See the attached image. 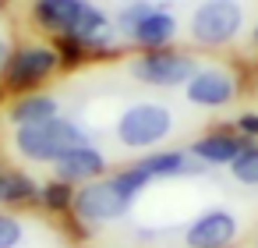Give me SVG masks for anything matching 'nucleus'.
Returning a JSON list of instances; mask_svg holds the SVG:
<instances>
[{
  "label": "nucleus",
  "mask_w": 258,
  "mask_h": 248,
  "mask_svg": "<svg viewBox=\"0 0 258 248\" xmlns=\"http://www.w3.org/2000/svg\"><path fill=\"white\" fill-rule=\"evenodd\" d=\"M32 22L39 29L53 32L57 39H75L85 54L110 50L117 39L110 15L92 0H36Z\"/></svg>",
  "instance_id": "nucleus-1"
},
{
  "label": "nucleus",
  "mask_w": 258,
  "mask_h": 248,
  "mask_svg": "<svg viewBox=\"0 0 258 248\" xmlns=\"http://www.w3.org/2000/svg\"><path fill=\"white\" fill-rule=\"evenodd\" d=\"M78 142H89V138H85L82 124H75L64 114H57L50 121H36V124H18L15 128V149L29 163H53L64 149H71Z\"/></svg>",
  "instance_id": "nucleus-2"
},
{
  "label": "nucleus",
  "mask_w": 258,
  "mask_h": 248,
  "mask_svg": "<svg viewBox=\"0 0 258 248\" xmlns=\"http://www.w3.org/2000/svg\"><path fill=\"white\" fill-rule=\"evenodd\" d=\"M113 29L117 36L131 39L138 50H163V46H173L177 39V18L166 8L149 4V0H135V4L120 8L113 18Z\"/></svg>",
  "instance_id": "nucleus-3"
},
{
  "label": "nucleus",
  "mask_w": 258,
  "mask_h": 248,
  "mask_svg": "<svg viewBox=\"0 0 258 248\" xmlns=\"http://www.w3.org/2000/svg\"><path fill=\"white\" fill-rule=\"evenodd\" d=\"M170 131H173V110L156 100L131 103L113 124V135L124 149H152V145L166 142Z\"/></svg>",
  "instance_id": "nucleus-4"
},
{
  "label": "nucleus",
  "mask_w": 258,
  "mask_h": 248,
  "mask_svg": "<svg viewBox=\"0 0 258 248\" xmlns=\"http://www.w3.org/2000/svg\"><path fill=\"white\" fill-rule=\"evenodd\" d=\"M202 64L184 54V50H173V46H163V50H138L131 61H127V75L149 89H173V85H187V78L198 71Z\"/></svg>",
  "instance_id": "nucleus-5"
},
{
  "label": "nucleus",
  "mask_w": 258,
  "mask_h": 248,
  "mask_svg": "<svg viewBox=\"0 0 258 248\" xmlns=\"http://www.w3.org/2000/svg\"><path fill=\"white\" fill-rule=\"evenodd\" d=\"M240 29H244L240 0H202L187 22L195 46H226L240 36Z\"/></svg>",
  "instance_id": "nucleus-6"
},
{
  "label": "nucleus",
  "mask_w": 258,
  "mask_h": 248,
  "mask_svg": "<svg viewBox=\"0 0 258 248\" xmlns=\"http://www.w3.org/2000/svg\"><path fill=\"white\" fill-rule=\"evenodd\" d=\"M127 213H131V202L113 188L110 177H99V181H89V184H78L75 188L71 216L78 223H85L89 230L92 227H103V223H117Z\"/></svg>",
  "instance_id": "nucleus-7"
},
{
  "label": "nucleus",
  "mask_w": 258,
  "mask_h": 248,
  "mask_svg": "<svg viewBox=\"0 0 258 248\" xmlns=\"http://www.w3.org/2000/svg\"><path fill=\"white\" fill-rule=\"evenodd\" d=\"M60 68V54L57 46H46V43H25L11 54L8 68H4V85L11 92H32L39 89L53 71Z\"/></svg>",
  "instance_id": "nucleus-8"
},
{
  "label": "nucleus",
  "mask_w": 258,
  "mask_h": 248,
  "mask_svg": "<svg viewBox=\"0 0 258 248\" xmlns=\"http://www.w3.org/2000/svg\"><path fill=\"white\" fill-rule=\"evenodd\" d=\"M237 75L226 71V68H212V64H202L187 85H184V96L191 107H202V110H223L237 100Z\"/></svg>",
  "instance_id": "nucleus-9"
},
{
  "label": "nucleus",
  "mask_w": 258,
  "mask_h": 248,
  "mask_svg": "<svg viewBox=\"0 0 258 248\" xmlns=\"http://www.w3.org/2000/svg\"><path fill=\"white\" fill-rule=\"evenodd\" d=\"M50 167H53V177H57V181H68V184H75V188H78V184H89V181H99V177H106V170H110L103 149L92 145V142H78V145L64 149Z\"/></svg>",
  "instance_id": "nucleus-10"
},
{
  "label": "nucleus",
  "mask_w": 258,
  "mask_h": 248,
  "mask_svg": "<svg viewBox=\"0 0 258 248\" xmlns=\"http://www.w3.org/2000/svg\"><path fill=\"white\" fill-rule=\"evenodd\" d=\"M237 216L230 209H205L184 230V248H230L237 241Z\"/></svg>",
  "instance_id": "nucleus-11"
},
{
  "label": "nucleus",
  "mask_w": 258,
  "mask_h": 248,
  "mask_svg": "<svg viewBox=\"0 0 258 248\" xmlns=\"http://www.w3.org/2000/svg\"><path fill=\"white\" fill-rule=\"evenodd\" d=\"M244 135H237L233 128H216V131H205L195 138L191 145V156L202 163V167H230L233 156L244 149Z\"/></svg>",
  "instance_id": "nucleus-12"
},
{
  "label": "nucleus",
  "mask_w": 258,
  "mask_h": 248,
  "mask_svg": "<svg viewBox=\"0 0 258 248\" xmlns=\"http://www.w3.org/2000/svg\"><path fill=\"white\" fill-rule=\"evenodd\" d=\"M138 167H142L152 181H173V177L202 174V163L191 156V149H163V153H149V156L138 160Z\"/></svg>",
  "instance_id": "nucleus-13"
},
{
  "label": "nucleus",
  "mask_w": 258,
  "mask_h": 248,
  "mask_svg": "<svg viewBox=\"0 0 258 248\" xmlns=\"http://www.w3.org/2000/svg\"><path fill=\"white\" fill-rule=\"evenodd\" d=\"M60 114V103H57V96L53 92H39V89H32V92H22L11 107H8V121L18 128V124H36V121H50V117H57Z\"/></svg>",
  "instance_id": "nucleus-14"
},
{
  "label": "nucleus",
  "mask_w": 258,
  "mask_h": 248,
  "mask_svg": "<svg viewBox=\"0 0 258 248\" xmlns=\"http://www.w3.org/2000/svg\"><path fill=\"white\" fill-rule=\"evenodd\" d=\"M39 184H36V177H29V174H22V170H4L0 167V206H8V209H15V206H32V202H39Z\"/></svg>",
  "instance_id": "nucleus-15"
},
{
  "label": "nucleus",
  "mask_w": 258,
  "mask_h": 248,
  "mask_svg": "<svg viewBox=\"0 0 258 248\" xmlns=\"http://www.w3.org/2000/svg\"><path fill=\"white\" fill-rule=\"evenodd\" d=\"M110 181H113V188H117V191H120V195H124V199L131 202V206H135V199H138V195H142V191H145V188L152 184V177H149V174H145V170H142L138 163L113 170V174H110Z\"/></svg>",
  "instance_id": "nucleus-16"
},
{
  "label": "nucleus",
  "mask_w": 258,
  "mask_h": 248,
  "mask_svg": "<svg viewBox=\"0 0 258 248\" xmlns=\"http://www.w3.org/2000/svg\"><path fill=\"white\" fill-rule=\"evenodd\" d=\"M230 174H233V181H240L247 188H258V138L244 142V149L230 163Z\"/></svg>",
  "instance_id": "nucleus-17"
},
{
  "label": "nucleus",
  "mask_w": 258,
  "mask_h": 248,
  "mask_svg": "<svg viewBox=\"0 0 258 248\" xmlns=\"http://www.w3.org/2000/svg\"><path fill=\"white\" fill-rule=\"evenodd\" d=\"M39 202H43V209H50V213H71V202H75V184H68V181H50V184H43V191H39Z\"/></svg>",
  "instance_id": "nucleus-18"
},
{
  "label": "nucleus",
  "mask_w": 258,
  "mask_h": 248,
  "mask_svg": "<svg viewBox=\"0 0 258 248\" xmlns=\"http://www.w3.org/2000/svg\"><path fill=\"white\" fill-rule=\"evenodd\" d=\"M25 241V220L11 209H0V248H18Z\"/></svg>",
  "instance_id": "nucleus-19"
},
{
  "label": "nucleus",
  "mask_w": 258,
  "mask_h": 248,
  "mask_svg": "<svg viewBox=\"0 0 258 248\" xmlns=\"http://www.w3.org/2000/svg\"><path fill=\"white\" fill-rule=\"evenodd\" d=\"M233 131L244 135V138H258V114H240L237 124H233Z\"/></svg>",
  "instance_id": "nucleus-20"
},
{
  "label": "nucleus",
  "mask_w": 258,
  "mask_h": 248,
  "mask_svg": "<svg viewBox=\"0 0 258 248\" xmlns=\"http://www.w3.org/2000/svg\"><path fill=\"white\" fill-rule=\"evenodd\" d=\"M11 54H15V50H11V43H8V39H0V78H4V68H8Z\"/></svg>",
  "instance_id": "nucleus-21"
},
{
  "label": "nucleus",
  "mask_w": 258,
  "mask_h": 248,
  "mask_svg": "<svg viewBox=\"0 0 258 248\" xmlns=\"http://www.w3.org/2000/svg\"><path fill=\"white\" fill-rule=\"evenodd\" d=\"M254 39H258V32H254Z\"/></svg>",
  "instance_id": "nucleus-22"
},
{
  "label": "nucleus",
  "mask_w": 258,
  "mask_h": 248,
  "mask_svg": "<svg viewBox=\"0 0 258 248\" xmlns=\"http://www.w3.org/2000/svg\"><path fill=\"white\" fill-rule=\"evenodd\" d=\"M0 4H4V0H0Z\"/></svg>",
  "instance_id": "nucleus-23"
}]
</instances>
